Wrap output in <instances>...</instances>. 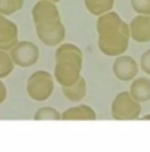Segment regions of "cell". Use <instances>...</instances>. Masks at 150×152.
<instances>
[{
	"mask_svg": "<svg viewBox=\"0 0 150 152\" xmlns=\"http://www.w3.org/2000/svg\"><path fill=\"white\" fill-rule=\"evenodd\" d=\"M111 113L116 120H133L139 118L141 105L140 102L133 99L131 93L122 92L118 94L113 101Z\"/></svg>",
	"mask_w": 150,
	"mask_h": 152,
	"instance_id": "277c9868",
	"label": "cell"
},
{
	"mask_svg": "<svg viewBox=\"0 0 150 152\" xmlns=\"http://www.w3.org/2000/svg\"><path fill=\"white\" fill-rule=\"evenodd\" d=\"M62 92L65 98L73 102L82 100L86 95V83L82 77L69 87H62Z\"/></svg>",
	"mask_w": 150,
	"mask_h": 152,
	"instance_id": "7c38bea8",
	"label": "cell"
},
{
	"mask_svg": "<svg viewBox=\"0 0 150 152\" xmlns=\"http://www.w3.org/2000/svg\"><path fill=\"white\" fill-rule=\"evenodd\" d=\"M62 120H95L96 114L93 108L86 104L69 107L61 115Z\"/></svg>",
	"mask_w": 150,
	"mask_h": 152,
	"instance_id": "30bf717a",
	"label": "cell"
},
{
	"mask_svg": "<svg viewBox=\"0 0 150 152\" xmlns=\"http://www.w3.org/2000/svg\"><path fill=\"white\" fill-rule=\"evenodd\" d=\"M131 95L138 102H144L150 99V80L145 77L136 79L131 87Z\"/></svg>",
	"mask_w": 150,
	"mask_h": 152,
	"instance_id": "8fae6325",
	"label": "cell"
},
{
	"mask_svg": "<svg viewBox=\"0 0 150 152\" xmlns=\"http://www.w3.org/2000/svg\"><path fill=\"white\" fill-rule=\"evenodd\" d=\"M54 90L52 75L46 71H36L27 80V93L35 101H45L51 97Z\"/></svg>",
	"mask_w": 150,
	"mask_h": 152,
	"instance_id": "3957f363",
	"label": "cell"
},
{
	"mask_svg": "<svg viewBox=\"0 0 150 152\" xmlns=\"http://www.w3.org/2000/svg\"><path fill=\"white\" fill-rule=\"evenodd\" d=\"M113 71L118 79L122 81H128L137 75L138 65L131 57L121 56L116 59L113 66Z\"/></svg>",
	"mask_w": 150,
	"mask_h": 152,
	"instance_id": "ba28073f",
	"label": "cell"
},
{
	"mask_svg": "<svg viewBox=\"0 0 150 152\" xmlns=\"http://www.w3.org/2000/svg\"><path fill=\"white\" fill-rule=\"evenodd\" d=\"M131 36L139 43L150 41V17H136L131 23Z\"/></svg>",
	"mask_w": 150,
	"mask_h": 152,
	"instance_id": "9c48e42d",
	"label": "cell"
},
{
	"mask_svg": "<svg viewBox=\"0 0 150 152\" xmlns=\"http://www.w3.org/2000/svg\"><path fill=\"white\" fill-rule=\"evenodd\" d=\"M14 61L11 54L4 50H0V78L9 76L14 70Z\"/></svg>",
	"mask_w": 150,
	"mask_h": 152,
	"instance_id": "5bb4252c",
	"label": "cell"
},
{
	"mask_svg": "<svg viewBox=\"0 0 150 152\" xmlns=\"http://www.w3.org/2000/svg\"><path fill=\"white\" fill-rule=\"evenodd\" d=\"M49 1H52V2H58L59 0H49Z\"/></svg>",
	"mask_w": 150,
	"mask_h": 152,
	"instance_id": "44dd1931",
	"label": "cell"
},
{
	"mask_svg": "<svg viewBox=\"0 0 150 152\" xmlns=\"http://www.w3.org/2000/svg\"><path fill=\"white\" fill-rule=\"evenodd\" d=\"M82 69V52L71 44L57 49L55 77L62 87H69L79 80Z\"/></svg>",
	"mask_w": 150,
	"mask_h": 152,
	"instance_id": "7a4b0ae2",
	"label": "cell"
},
{
	"mask_svg": "<svg viewBox=\"0 0 150 152\" xmlns=\"http://www.w3.org/2000/svg\"><path fill=\"white\" fill-rule=\"evenodd\" d=\"M96 25L100 34L98 46L102 53L114 56L126 50L131 30L117 14L109 13L102 16Z\"/></svg>",
	"mask_w": 150,
	"mask_h": 152,
	"instance_id": "6da1fadb",
	"label": "cell"
},
{
	"mask_svg": "<svg viewBox=\"0 0 150 152\" xmlns=\"http://www.w3.org/2000/svg\"><path fill=\"white\" fill-rule=\"evenodd\" d=\"M18 28L15 23L0 14V50H9L18 43Z\"/></svg>",
	"mask_w": 150,
	"mask_h": 152,
	"instance_id": "52a82bcc",
	"label": "cell"
},
{
	"mask_svg": "<svg viewBox=\"0 0 150 152\" xmlns=\"http://www.w3.org/2000/svg\"><path fill=\"white\" fill-rule=\"evenodd\" d=\"M61 115L57 110L50 106L38 108L34 115V120H60Z\"/></svg>",
	"mask_w": 150,
	"mask_h": 152,
	"instance_id": "9a60e30c",
	"label": "cell"
},
{
	"mask_svg": "<svg viewBox=\"0 0 150 152\" xmlns=\"http://www.w3.org/2000/svg\"><path fill=\"white\" fill-rule=\"evenodd\" d=\"M5 98H6V88L4 83L0 80V104L4 101Z\"/></svg>",
	"mask_w": 150,
	"mask_h": 152,
	"instance_id": "d6986e66",
	"label": "cell"
},
{
	"mask_svg": "<svg viewBox=\"0 0 150 152\" xmlns=\"http://www.w3.org/2000/svg\"><path fill=\"white\" fill-rule=\"evenodd\" d=\"M38 48L31 42L17 43L11 50L14 63L20 67H30L38 59Z\"/></svg>",
	"mask_w": 150,
	"mask_h": 152,
	"instance_id": "8992f818",
	"label": "cell"
},
{
	"mask_svg": "<svg viewBox=\"0 0 150 152\" xmlns=\"http://www.w3.org/2000/svg\"><path fill=\"white\" fill-rule=\"evenodd\" d=\"M141 119H143V120H150V114L149 115H146V116L142 117Z\"/></svg>",
	"mask_w": 150,
	"mask_h": 152,
	"instance_id": "ffe728a7",
	"label": "cell"
},
{
	"mask_svg": "<svg viewBox=\"0 0 150 152\" xmlns=\"http://www.w3.org/2000/svg\"><path fill=\"white\" fill-rule=\"evenodd\" d=\"M131 7L137 13L150 15V0H131Z\"/></svg>",
	"mask_w": 150,
	"mask_h": 152,
	"instance_id": "e0dca14e",
	"label": "cell"
},
{
	"mask_svg": "<svg viewBox=\"0 0 150 152\" xmlns=\"http://www.w3.org/2000/svg\"><path fill=\"white\" fill-rule=\"evenodd\" d=\"M141 68L145 73L150 74V50L146 51L141 57Z\"/></svg>",
	"mask_w": 150,
	"mask_h": 152,
	"instance_id": "ac0fdd59",
	"label": "cell"
},
{
	"mask_svg": "<svg viewBox=\"0 0 150 152\" xmlns=\"http://www.w3.org/2000/svg\"><path fill=\"white\" fill-rule=\"evenodd\" d=\"M23 1L24 0H0V14L12 15L21 9Z\"/></svg>",
	"mask_w": 150,
	"mask_h": 152,
	"instance_id": "2e32d148",
	"label": "cell"
},
{
	"mask_svg": "<svg viewBox=\"0 0 150 152\" xmlns=\"http://www.w3.org/2000/svg\"><path fill=\"white\" fill-rule=\"evenodd\" d=\"M36 32L40 40L48 46L59 44L65 37V30L60 22V18L36 24Z\"/></svg>",
	"mask_w": 150,
	"mask_h": 152,
	"instance_id": "5b68a950",
	"label": "cell"
},
{
	"mask_svg": "<svg viewBox=\"0 0 150 152\" xmlns=\"http://www.w3.org/2000/svg\"><path fill=\"white\" fill-rule=\"evenodd\" d=\"M85 4L90 13L100 15L112 9L114 0H85Z\"/></svg>",
	"mask_w": 150,
	"mask_h": 152,
	"instance_id": "4fadbf2b",
	"label": "cell"
}]
</instances>
